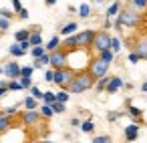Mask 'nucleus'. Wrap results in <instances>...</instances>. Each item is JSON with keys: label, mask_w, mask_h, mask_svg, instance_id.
Instances as JSON below:
<instances>
[{"label": "nucleus", "mask_w": 147, "mask_h": 143, "mask_svg": "<svg viewBox=\"0 0 147 143\" xmlns=\"http://www.w3.org/2000/svg\"><path fill=\"white\" fill-rule=\"evenodd\" d=\"M93 83H95V77L89 73V71H83V73H79V75H75V79L69 83V91L71 93H85L87 89H91L93 87Z\"/></svg>", "instance_id": "f257e3e1"}, {"label": "nucleus", "mask_w": 147, "mask_h": 143, "mask_svg": "<svg viewBox=\"0 0 147 143\" xmlns=\"http://www.w3.org/2000/svg\"><path fill=\"white\" fill-rule=\"evenodd\" d=\"M75 75H77V73H75L73 69H69V67L55 69V81H53V83H55V85H59V87H65V89H67V87H69V83L75 79Z\"/></svg>", "instance_id": "f03ea898"}, {"label": "nucleus", "mask_w": 147, "mask_h": 143, "mask_svg": "<svg viewBox=\"0 0 147 143\" xmlns=\"http://www.w3.org/2000/svg\"><path fill=\"white\" fill-rule=\"evenodd\" d=\"M67 65H69V53L63 51V47L51 51V67L53 69H63Z\"/></svg>", "instance_id": "7ed1b4c3"}, {"label": "nucleus", "mask_w": 147, "mask_h": 143, "mask_svg": "<svg viewBox=\"0 0 147 143\" xmlns=\"http://www.w3.org/2000/svg\"><path fill=\"white\" fill-rule=\"evenodd\" d=\"M119 20H121V24H125V26H137L139 24V20H141V16L133 10V8H125V10H119V16H117Z\"/></svg>", "instance_id": "20e7f679"}, {"label": "nucleus", "mask_w": 147, "mask_h": 143, "mask_svg": "<svg viewBox=\"0 0 147 143\" xmlns=\"http://www.w3.org/2000/svg\"><path fill=\"white\" fill-rule=\"evenodd\" d=\"M95 79H99V77H103V75H107V71H109V63H105L101 57L99 59H93L91 63H89V69H87Z\"/></svg>", "instance_id": "39448f33"}, {"label": "nucleus", "mask_w": 147, "mask_h": 143, "mask_svg": "<svg viewBox=\"0 0 147 143\" xmlns=\"http://www.w3.org/2000/svg\"><path fill=\"white\" fill-rule=\"evenodd\" d=\"M111 34L107 32V30H101V32H97L95 34V40H93V49L97 51V53H101V51H105V49H111Z\"/></svg>", "instance_id": "423d86ee"}, {"label": "nucleus", "mask_w": 147, "mask_h": 143, "mask_svg": "<svg viewBox=\"0 0 147 143\" xmlns=\"http://www.w3.org/2000/svg\"><path fill=\"white\" fill-rule=\"evenodd\" d=\"M95 30H91V28H87V30H83V32H77V42H79V47H83V49H89V47H93V40H95Z\"/></svg>", "instance_id": "0eeeda50"}, {"label": "nucleus", "mask_w": 147, "mask_h": 143, "mask_svg": "<svg viewBox=\"0 0 147 143\" xmlns=\"http://www.w3.org/2000/svg\"><path fill=\"white\" fill-rule=\"evenodd\" d=\"M4 75H6L8 79H20V65L14 63V61L6 63V65H4Z\"/></svg>", "instance_id": "6e6552de"}, {"label": "nucleus", "mask_w": 147, "mask_h": 143, "mask_svg": "<svg viewBox=\"0 0 147 143\" xmlns=\"http://www.w3.org/2000/svg\"><path fill=\"white\" fill-rule=\"evenodd\" d=\"M40 117H42L40 111H36V109H26V111L22 113V123H26V125H34Z\"/></svg>", "instance_id": "1a4fd4ad"}, {"label": "nucleus", "mask_w": 147, "mask_h": 143, "mask_svg": "<svg viewBox=\"0 0 147 143\" xmlns=\"http://www.w3.org/2000/svg\"><path fill=\"white\" fill-rule=\"evenodd\" d=\"M123 85H125V83H123V79H121V77H111V79H109V83H107V89H105V91H107V93H117Z\"/></svg>", "instance_id": "9d476101"}, {"label": "nucleus", "mask_w": 147, "mask_h": 143, "mask_svg": "<svg viewBox=\"0 0 147 143\" xmlns=\"http://www.w3.org/2000/svg\"><path fill=\"white\" fill-rule=\"evenodd\" d=\"M137 137H139V125H137V123L127 125V127H125V139H127V141H135Z\"/></svg>", "instance_id": "9b49d317"}, {"label": "nucleus", "mask_w": 147, "mask_h": 143, "mask_svg": "<svg viewBox=\"0 0 147 143\" xmlns=\"http://www.w3.org/2000/svg\"><path fill=\"white\" fill-rule=\"evenodd\" d=\"M61 47H65V49H69V51H75V49L79 47V42H77V34H69V36H65V40H63Z\"/></svg>", "instance_id": "f8f14e48"}, {"label": "nucleus", "mask_w": 147, "mask_h": 143, "mask_svg": "<svg viewBox=\"0 0 147 143\" xmlns=\"http://www.w3.org/2000/svg\"><path fill=\"white\" fill-rule=\"evenodd\" d=\"M42 67H51V53H45L42 57L34 59V69H42Z\"/></svg>", "instance_id": "ddd939ff"}, {"label": "nucleus", "mask_w": 147, "mask_h": 143, "mask_svg": "<svg viewBox=\"0 0 147 143\" xmlns=\"http://www.w3.org/2000/svg\"><path fill=\"white\" fill-rule=\"evenodd\" d=\"M8 53H10L12 57H16V59H18V57H24V55H26V51H24V49L20 47V42H18V40H16L14 45H10V49H8Z\"/></svg>", "instance_id": "4468645a"}, {"label": "nucleus", "mask_w": 147, "mask_h": 143, "mask_svg": "<svg viewBox=\"0 0 147 143\" xmlns=\"http://www.w3.org/2000/svg\"><path fill=\"white\" fill-rule=\"evenodd\" d=\"M77 28H79V24H77V22H69V24H65V26L61 28V34H63V36L75 34V32H77Z\"/></svg>", "instance_id": "2eb2a0df"}, {"label": "nucleus", "mask_w": 147, "mask_h": 143, "mask_svg": "<svg viewBox=\"0 0 147 143\" xmlns=\"http://www.w3.org/2000/svg\"><path fill=\"white\" fill-rule=\"evenodd\" d=\"M99 57H101L105 63H109V65H111V63L115 61V51H113V49H105V51H101V53H99Z\"/></svg>", "instance_id": "dca6fc26"}, {"label": "nucleus", "mask_w": 147, "mask_h": 143, "mask_svg": "<svg viewBox=\"0 0 147 143\" xmlns=\"http://www.w3.org/2000/svg\"><path fill=\"white\" fill-rule=\"evenodd\" d=\"M38 111H40V115H42L45 119H51V117L55 115V109H53V105H49V103H45Z\"/></svg>", "instance_id": "f3484780"}, {"label": "nucleus", "mask_w": 147, "mask_h": 143, "mask_svg": "<svg viewBox=\"0 0 147 143\" xmlns=\"http://www.w3.org/2000/svg\"><path fill=\"white\" fill-rule=\"evenodd\" d=\"M119 10H121V2H119V0H115V2L107 8V16H109V18H111V16H117Z\"/></svg>", "instance_id": "a211bd4d"}, {"label": "nucleus", "mask_w": 147, "mask_h": 143, "mask_svg": "<svg viewBox=\"0 0 147 143\" xmlns=\"http://www.w3.org/2000/svg\"><path fill=\"white\" fill-rule=\"evenodd\" d=\"M61 45H63V42H61V36H53V38H51V40H49V42H47L45 47H47V51L51 53V51H55V49H59Z\"/></svg>", "instance_id": "6ab92c4d"}, {"label": "nucleus", "mask_w": 147, "mask_h": 143, "mask_svg": "<svg viewBox=\"0 0 147 143\" xmlns=\"http://www.w3.org/2000/svg\"><path fill=\"white\" fill-rule=\"evenodd\" d=\"M45 53H49V51H47V47H42V45H34V47L30 49V55H32L34 59H38V57H42Z\"/></svg>", "instance_id": "aec40b11"}, {"label": "nucleus", "mask_w": 147, "mask_h": 143, "mask_svg": "<svg viewBox=\"0 0 147 143\" xmlns=\"http://www.w3.org/2000/svg\"><path fill=\"white\" fill-rule=\"evenodd\" d=\"M109 79H111V77H107V75L99 77V79H97V85H95V89H97V91H105V89H107V83H109Z\"/></svg>", "instance_id": "412c9836"}, {"label": "nucleus", "mask_w": 147, "mask_h": 143, "mask_svg": "<svg viewBox=\"0 0 147 143\" xmlns=\"http://www.w3.org/2000/svg\"><path fill=\"white\" fill-rule=\"evenodd\" d=\"M127 115H131L133 119H141L143 117V111L137 109V107H133V105H127Z\"/></svg>", "instance_id": "4be33fe9"}, {"label": "nucleus", "mask_w": 147, "mask_h": 143, "mask_svg": "<svg viewBox=\"0 0 147 143\" xmlns=\"http://www.w3.org/2000/svg\"><path fill=\"white\" fill-rule=\"evenodd\" d=\"M71 99V91L69 89H61L59 93H57V101H61V103H67Z\"/></svg>", "instance_id": "5701e85b"}, {"label": "nucleus", "mask_w": 147, "mask_h": 143, "mask_svg": "<svg viewBox=\"0 0 147 143\" xmlns=\"http://www.w3.org/2000/svg\"><path fill=\"white\" fill-rule=\"evenodd\" d=\"M8 127H10V115H4L2 113V117H0V133L6 131Z\"/></svg>", "instance_id": "b1692460"}, {"label": "nucleus", "mask_w": 147, "mask_h": 143, "mask_svg": "<svg viewBox=\"0 0 147 143\" xmlns=\"http://www.w3.org/2000/svg\"><path fill=\"white\" fill-rule=\"evenodd\" d=\"M79 16H81V18H89V16H91V6H89L87 2L79 6Z\"/></svg>", "instance_id": "393cba45"}, {"label": "nucleus", "mask_w": 147, "mask_h": 143, "mask_svg": "<svg viewBox=\"0 0 147 143\" xmlns=\"http://www.w3.org/2000/svg\"><path fill=\"white\" fill-rule=\"evenodd\" d=\"M81 131H83V133H93V131H95V123H93L91 119H89V121H83V123H81Z\"/></svg>", "instance_id": "a878e982"}, {"label": "nucleus", "mask_w": 147, "mask_h": 143, "mask_svg": "<svg viewBox=\"0 0 147 143\" xmlns=\"http://www.w3.org/2000/svg\"><path fill=\"white\" fill-rule=\"evenodd\" d=\"M14 38L20 42V40H26V38H30V30H26V28H22V30H18V32H14Z\"/></svg>", "instance_id": "bb28decb"}, {"label": "nucleus", "mask_w": 147, "mask_h": 143, "mask_svg": "<svg viewBox=\"0 0 147 143\" xmlns=\"http://www.w3.org/2000/svg\"><path fill=\"white\" fill-rule=\"evenodd\" d=\"M42 101H45V103H49V105H53V103L57 101V93H51V91H45V93H42Z\"/></svg>", "instance_id": "cd10ccee"}, {"label": "nucleus", "mask_w": 147, "mask_h": 143, "mask_svg": "<svg viewBox=\"0 0 147 143\" xmlns=\"http://www.w3.org/2000/svg\"><path fill=\"white\" fill-rule=\"evenodd\" d=\"M137 53L141 55V59L147 61V40H141V42L137 45Z\"/></svg>", "instance_id": "c85d7f7f"}, {"label": "nucleus", "mask_w": 147, "mask_h": 143, "mask_svg": "<svg viewBox=\"0 0 147 143\" xmlns=\"http://www.w3.org/2000/svg\"><path fill=\"white\" fill-rule=\"evenodd\" d=\"M28 40H30L32 47H34V45H42V34H40V32H30V38H28Z\"/></svg>", "instance_id": "c756f323"}, {"label": "nucleus", "mask_w": 147, "mask_h": 143, "mask_svg": "<svg viewBox=\"0 0 147 143\" xmlns=\"http://www.w3.org/2000/svg\"><path fill=\"white\" fill-rule=\"evenodd\" d=\"M32 73H34V65L20 67V77H32Z\"/></svg>", "instance_id": "7c9ffc66"}, {"label": "nucleus", "mask_w": 147, "mask_h": 143, "mask_svg": "<svg viewBox=\"0 0 147 143\" xmlns=\"http://www.w3.org/2000/svg\"><path fill=\"white\" fill-rule=\"evenodd\" d=\"M131 4L135 10H145L147 8V0H131Z\"/></svg>", "instance_id": "2f4dec72"}, {"label": "nucleus", "mask_w": 147, "mask_h": 143, "mask_svg": "<svg viewBox=\"0 0 147 143\" xmlns=\"http://www.w3.org/2000/svg\"><path fill=\"white\" fill-rule=\"evenodd\" d=\"M24 109H36V97H26L24 99Z\"/></svg>", "instance_id": "473e14b6"}, {"label": "nucleus", "mask_w": 147, "mask_h": 143, "mask_svg": "<svg viewBox=\"0 0 147 143\" xmlns=\"http://www.w3.org/2000/svg\"><path fill=\"white\" fill-rule=\"evenodd\" d=\"M20 89H22L20 81H18V79H10V83H8V91H20Z\"/></svg>", "instance_id": "72a5a7b5"}, {"label": "nucleus", "mask_w": 147, "mask_h": 143, "mask_svg": "<svg viewBox=\"0 0 147 143\" xmlns=\"http://www.w3.org/2000/svg\"><path fill=\"white\" fill-rule=\"evenodd\" d=\"M111 49L115 51V55H117V53H121V40H119L117 36H113V38H111Z\"/></svg>", "instance_id": "f704fd0d"}, {"label": "nucleus", "mask_w": 147, "mask_h": 143, "mask_svg": "<svg viewBox=\"0 0 147 143\" xmlns=\"http://www.w3.org/2000/svg\"><path fill=\"white\" fill-rule=\"evenodd\" d=\"M18 81H20L22 89H30V87H32V77H20Z\"/></svg>", "instance_id": "c9c22d12"}, {"label": "nucleus", "mask_w": 147, "mask_h": 143, "mask_svg": "<svg viewBox=\"0 0 147 143\" xmlns=\"http://www.w3.org/2000/svg\"><path fill=\"white\" fill-rule=\"evenodd\" d=\"M10 28V18H6V16H0V30H8Z\"/></svg>", "instance_id": "e433bc0d"}, {"label": "nucleus", "mask_w": 147, "mask_h": 143, "mask_svg": "<svg viewBox=\"0 0 147 143\" xmlns=\"http://www.w3.org/2000/svg\"><path fill=\"white\" fill-rule=\"evenodd\" d=\"M65 105H67V103H61V101H55V103H53V109H55V113H65V109H67Z\"/></svg>", "instance_id": "4c0bfd02"}, {"label": "nucleus", "mask_w": 147, "mask_h": 143, "mask_svg": "<svg viewBox=\"0 0 147 143\" xmlns=\"http://www.w3.org/2000/svg\"><path fill=\"white\" fill-rule=\"evenodd\" d=\"M139 61H141V55H139V53H137V51H135V53H131V55H129V63H131V65H137V63H139Z\"/></svg>", "instance_id": "58836bf2"}, {"label": "nucleus", "mask_w": 147, "mask_h": 143, "mask_svg": "<svg viewBox=\"0 0 147 143\" xmlns=\"http://www.w3.org/2000/svg\"><path fill=\"white\" fill-rule=\"evenodd\" d=\"M45 81H47V83H53V81H55V69L45 71Z\"/></svg>", "instance_id": "ea45409f"}, {"label": "nucleus", "mask_w": 147, "mask_h": 143, "mask_svg": "<svg viewBox=\"0 0 147 143\" xmlns=\"http://www.w3.org/2000/svg\"><path fill=\"white\" fill-rule=\"evenodd\" d=\"M28 91H30V95H32V97H36V99H42V91H40L38 87H34V85H32Z\"/></svg>", "instance_id": "a19ab883"}, {"label": "nucleus", "mask_w": 147, "mask_h": 143, "mask_svg": "<svg viewBox=\"0 0 147 143\" xmlns=\"http://www.w3.org/2000/svg\"><path fill=\"white\" fill-rule=\"evenodd\" d=\"M93 141H95V143H109L111 137H109V135H99V137H93Z\"/></svg>", "instance_id": "79ce46f5"}, {"label": "nucleus", "mask_w": 147, "mask_h": 143, "mask_svg": "<svg viewBox=\"0 0 147 143\" xmlns=\"http://www.w3.org/2000/svg\"><path fill=\"white\" fill-rule=\"evenodd\" d=\"M28 16H30V12H28L26 8H20V10H18V18H22V20H26Z\"/></svg>", "instance_id": "37998d69"}, {"label": "nucleus", "mask_w": 147, "mask_h": 143, "mask_svg": "<svg viewBox=\"0 0 147 143\" xmlns=\"http://www.w3.org/2000/svg\"><path fill=\"white\" fill-rule=\"evenodd\" d=\"M20 47H22V49H24L26 53H28V51L32 49V45H30V40H28V38H26V40H20Z\"/></svg>", "instance_id": "c03bdc74"}, {"label": "nucleus", "mask_w": 147, "mask_h": 143, "mask_svg": "<svg viewBox=\"0 0 147 143\" xmlns=\"http://www.w3.org/2000/svg\"><path fill=\"white\" fill-rule=\"evenodd\" d=\"M16 111H18V107H16V105H14V107H8V109H4V111H2V113H4V115H10V117H12V115H14V113H16Z\"/></svg>", "instance_id": "a18cd8bd"}, {"label": "nucleus", "mask_w": 147, "mask_h": 143, "mask_svg": "<svg viewBox=\"0 0 147 143\" xmlns=\"http://www.w3.org/2000/svg\"><path fill=\"white\" fill-rule=\"evenodd\" d=\"M12 12H14V10H8V8H0V16H6V18H10V16H12Z\"/></svg>", "instance_id": "49530a36"}, {"label": "nucleus", "mask_w": 147, "mask_h": 143, "mask_svg": "<svg viewBox=\"0 0 147 143\" xmlns=\"http://www.w3.org/2000/svg\"><path fill=\"white\" fill-rule=\"evenodd\" d=\"M20 8H22V4H20V0H12V10H14V12H18Z\"/></svg>", "instance_id": "de8ad7c7"}, {"label": "nucleus", "mask_w": 147, "mask_h": 143, "mask_svg": "<svg viewBox=\"0 0 147 143\" xmlns=\"http://www.w3.org/2000/svg\"><path fill=\"white\" fill-rule=\"evenodd\" d=\"M121 115H123V113H109V115H107V119H109V121H117Z\"/></svg>", "instance_id": "09e8293b"}, {"label": "nucleus", "mask_w": 147, "mask_h": 143, "mask_svg": "<svg viewBox=\"0 0 147 143\" xmlns=\"http://www.w3.org/2000/svg\"><path fill=\"white\" fill-rule=\"evenodd\" d=\"M71 125H73V127H81V119H79V117H73V119H71Z\"/></svg>", "instance_id": "8fccbe9b"}, {"label": "nucleus", "mask_w": 147, "mask_h": 143, "mask_svg": "<svg viewBox=\"0 0 147 143\" xmlns=\"http://www.w3.org/2000/svg\"><path fill=\"white\" fill-rule=\"evenodd\" d=\"M6 91H8V85H0V97H2Z\"/></svg>", "instance_id": "3c124183"}, {"label": "nucleus", "mask_w": 147, "mask_h": 143, "mask_svg": "<svg viewBox=\"0 0 147 143\" xmlns=\"http://www.w3.org/2000/svg\"><path fill=\"white\" fill-rule=\"evenodd\" d=\"M111 24H113V22H111V18H109V16H107V18H105V28H109V26H111Z\"/></svg>", "instance_id": "603ef678"}, {"label": "nucleus", "mask_w": 147, "mask_h": 143, "mask_svg": "<svg viewBox=\"0 0 147 143\" xmlns=\"http://www.w3.org/2000/svg\"><path fill=\"white\" fill-rule=\"evenodd\" d=\"M45 2H47V6H55V4H57V0H45Z\"/></svg>", "instance_id": "864d4df0"}, {"label": "nucleus", "mask_w": 147, "mask_h": 143, "mask_svg": "<svg viewBox=\"0 0 147 143\" xmlns=\"http://www.w3.org/2000/svg\"><path fill=\"white\" fill-rule=\"evenodd\" d=\"M141 91H143V93H147V81H145V83L141 85Z\"/></svg>", "instance_id": "5fc2aeb1"}, {"label": "nucleus", "mask_w": 147, "mask_h": 143, "mask_svg": "<svg viewBox=\"0 0 147 143\" xmlns=\"http://www.w3.org/2000/svg\"><path fill=\"white\" fill-rule=\"evenodd\" d=\"M93 2H95V4H103V0H93Z\"/></svg>", "instance_id": "6e6d98bb"}, {"label": "nucleus", "mask_w": 147, "mask_h": 143, "mask_svg": "<svg viewBox=\"0 0 147 143\" xmlns=\"http://www.w3.org/2000/svg\"><path fill=\"white\" fill-rule=\"evenodd\" d=\"M0 75H4V67H0Z\"/></svg>", "instance_id": "4d7b16f0"}, {"label": "nucleus", "mask_w": 147, "mask_h": 143, "mask_svg": "<svg viewBox=\"0 0 147 143\" xmlns=\"http://www.w3.org/2000/svg\"><path fill=\"white\" fill-rule=\"evenodd\" d=\"M0 117H2V113H0Z\"/></svg>", "instance_id": "13d9d810"}]
</instances>
